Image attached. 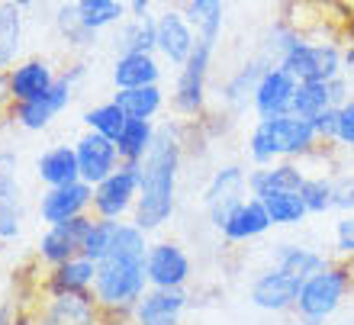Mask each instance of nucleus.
<instances>
[{"label": "nucleus", "instance_id": "nucleus-13", "mask_svg": "<svg viewBox=\"0 0 354 325\" xmlns=\"http://www.w3.org/2000/svg\"><path fill=\"white\" fill-rule=\"evenodd\" d=\"M93 203V187L87 180H75V184L62 187H42V194L36 200V216L42 225L68 223L77 216H87Z\"/></svg>", "mask_w": 354, "mask_h": 325}, {"label": "nucleus", "instance_id": "nucleus-15", "mask_svg": "<svg viewBox=\"0 0 354 325\" xmlns=\"http://www.w3.org/2000/svg\"><path fill=\"white\" fill-rule=\"evenodd\" d=\"M32 325H103V309L93 293L46 297L32 309Z\"/></svg>", "mask_w": 354, "mask_h": 325}, {"label": "nucleus", "instance_id": "nucleus-12", "mask_svg": "<svg viewBox=\"0 0 354 325\" xmlns=\"http://www.w3.org/2000/svg\"><path fill=\"white\" fill-rule=\"evenodd\" d=\"M299 287L303 280L287 274L280 268H264L258 277L252 280L248 287V303L261 313H270V316H280V313H293L297 309V299H299Z\"/></svg>", "mask_w": 354, "mask_h": 325}, {"label": "nucleus", "instance_id": "nucleus-48", "mask_svg": "<svg viewBox=\"0 0 354 325\" xmlns=\"http://www.w3.org/2000/svg\"><path fill=\"white\" fill-rule=\"evenodd\" d=\"M17 316H19V309L13 306L10 299H3V303H0V325H13Z\"/></svg>", "mask_w": 354, "mask_h": 325}, {"label": "nucleus", "instance_id": "nucleus-8", "mask_svg": "<svg viewBox=\"0 0 354 325\" xmlns=\"http://www.w3.org/2000/svg\"><path fill=\"white\" fill-rule=\"evenodd\" d=\"M245 196H252L248 194V171H245L239 161H225V165H219L213 174H209L206 187H203L206 223L219 232L223 223L229 219V213L242 203Z\"/></svg>", "mask_w": 354, "mask_h": 325}, {"label": "nucleus", "instance_id": "nucleus-51", "mask_svg": "<svg viewBox=\"0 0 354 325\" xmlns=\"http://www.w3.org/2000/svg\"><path fill=\"white\" fill-rule=\"evenodd\" d=\"M274 3H277L280 10H290V7H293V3H297V0H274Z\"/></svg>", "mask_w": 354, "mask_h": 325}, {"label": "nucleus", "instance_id": "nucleus-5", "mask_svg": "<svg viewBox=\"0 0 354 325\" xmlns=\"http://www.w3.org/2000/svg\"><path fill=\"white\" fill-rule=\"evenodd\" d=\"M219 42L213 39H196L194 55L177 68L174 87H171V110L180 120H203L209 110V75H213V58Z\"/></svg>", "mask_w": 354, "mask_h": 325}, {"label": "nucleus", "instance_id": "nucleus-41", "mask_svg": "<svg viewBox=\"0 0 354 325\" xmlns=\"http://www.w3.org/2000/svg\"><path fill=\"white\" fill-rule=\"evenodd\" d=\"M23 225H26V200L19 203H0V242L10 245L23 235Z\"/></svg>", "mask_w": 354, "mask_h": 325}, {"label": "nucleus", "instance_id": "nucleus-50", "mask_svg": "<svg viewBox=\"0 0 354 325\" xmlns=\"http://www.w3.org/2000/svg\"><path fill=\"white\" fill-rule=\"evenodd\" d=\"M7 3H13V7H19V10H29V7H36L39 0H7Z\"/></svg>", "mask_w": 354, "mask_h": 325}, {"label": "nucleus", "instance_id": "nucleus-21", "mask_svg": "<svg viewBox=\"0 0 354 325\" xmlns=\"http://www.w3.org/2000/svg\"><path fill=\"white\" fill-rule=\"evenodd\" d=\"M348 97H351V77L348 75L328 77V81H299L297 97H293V113L303 120H313L332 106H342Z\"/></svg>", "mask_w": 354, "mask_h": 325}, {"label": "nucleus", "instance_id": "nucleus-24", "mask_svg": "<svg viewBox=\"0 0 354 325\" xmlns=\"http://www.w3.org/2000/svg\"><path fill=\"white\" fill-rule=\"evenodd\" d=\"M306 167L303 161H274V165H258L248 171V194L258 200H268L274 194H287V190H303L306 184Z\"/></svg>", "mask_w": 354, "mask_h": 325}, {"label": "nucleus", "instance_id": "nucleus-35", "mask_svg": "<svg viewBox=\"0 0 354 325\" xmlns=\"http://www.w3.org/2000/svg\"><path fill=\"white\" fill-rule=\"evenodd\" d=\"M126 120H129V116L120 110V103L113 100V97L81 113L84 129L100 132V136H106V139H120V132H122V126H126Z\"/></svg>", "mask_w": 354, "mask_h": 325}, {"label": "nucleus", "instance_id": "nucleus-3", "mask_svg": "<svg viewBox=\"0 0 354 325\" xmlns=\"http://www.w3.org/2000/svg\"><path fill=\"white\" fill-rule=\"evenodd\" d=\"M322 151L313 122L287 113L274 120H254V126L245 136V158L258 165H274V161H306Z\"/></svg>", "mask_w": 354, "mask_h": 325}, {"label": "nucleus", "instance_id": "nucleus-38", "mask_svg": "<svg viewBox=\"0 0 354 325\" xmlns=\"http://www.w3.org/2000/svg\"><path fill=\"white\" fill-rule=\"evenodd\" d=\"M299 196H303L309 216H326L335 210V206H332V177L328 174H309L303 190H299Z\"/></svg>", "mask_w": 354, "mask_h": 325}, {"label": "nucleus", "instance_id": "nucleus-32", "mask_svg": "<svg viewBox=\"0 0 354 325\" xmlns=\"http://www.w3.org/2000/svg\"><path fill=\"white\" fill-rule=\"evenodd\" d=\"M75 7L93 32H106L129 17V0H75Z\"/></svg>", "mask_w": 354, "mask_h": 325}, {"label": "nucleus", "instance_id": "nucleus-31", "mask_svg": "<svg viewBox=\"0 0 354 325\" xmlns=\"http://www.w3.org/2000/svg\"><path fill=\"white\" fill-rule=\"evenodd\" d=\"M177 3L187 13V19L194 23L196 39H213V42L223 39L229 0H177Z\"/></svg>", "mask_w": 354, "mask_h": 325}, {"label": "nucleus", "instance_id": "nucleus-34", "mask_svg": "<svg viewBox=\"0 0 354 325\" xmlns=\"http://www.w3.org/2000/svg\"><path fill=\"white\" fill-rule=\"evenodd\" d=\"M155 136H158V122L155 120H126L120 139H116L120 158L122 161H142L149 155L151 145H155Z\"/></svg>", "mask_w": 354, "mask_h": 325}, {"label": "nucleus", "instance_id": "nucleus-44", "mask_svg": "<svg viewBox=\"0 0 354 325\" xmlns=\"http://www.w3.org/2000/svg\"><path fill=\"white\" fill-rule=\"evenodd\" d=\"M335 145L338 149H345V151H354V93L338 106V139H335Z\"/></svg>", "mask_w": 354, "mask_h": 325}, {"label": "nucleus", "instance_id": "nucleus-43", "mask_svg": "<svg viewBox=\"0 0 354 325\" xmlns=\"http://www.w3.org/2000/svg\"><path fill=\"white\" fill-rule=\"evenodd\" d=\"M332 206L335 213H354V174L332 177Z\"/></svg>", "mask_w": 354, "mask_h": 325}, {"label": "nucleus", "instance_id": "nucleus-2", "mask_svg": "<svg viewBox=\"0 0 354 325\" xmlns=\"http://www.w3.org/2000/svg\"><path fill=\"white\" fill-rule=\"evenodd\" d=\"M184 122H161L155 145L142 158V184L139 203L132 219L145 232H158L177 213V190H180V171H184Z\"/></svg>", "mask_w": 354, "mask_h": 325}, {"label": "nucleus", "instance_id": "nucleus-18", "mask_svg": "<svg viewBox=\"0 0 354 325\" xmlns=\"http://www.w3.org/2000/svg\"><path fill=\"white\" fill-rule=\"evenodd\" d=\"M187 306H190L187 287L180 290L149 287L136 303V309H132V325H184Z\"/></svg>", "mask_w": 354, "mask_h": 325}, {"label": "nucleus", "instance_id": "nucleus-11", "mask_svg": "<svg viewBox=\"0 0 354 325\" xmlns=\"http://www.w3.org/2000/svg\"><path fill=\"white\" fill-rule=\"evenodd\" d=\"M91 223H93V213L68 219V223L46 225L36 242V261L42 268H55V264H62L68 258H77L84 251V239Z\"/></svg>", "mask_w": 354, "mask_h": 325}, {"label": "nucleus", "instance_id": "nucleus-23", "mask_svg": "<svg viewBox=\"0 0 354 325\" xmlns=\"http://www.w3.org/2000/svg\"><path fill=\"white\" fill-rule=\"evenodd\" d=\"M93 274H97V264L87 254H77V258H68L55 268H46V274L39 280V290H42V297L93 293Z\"/></svg>", "mask_w": 354, "mask_h": 325}, {"label": "nucleus", "instance_id": "nucleus-37", "mask_svg": "<svg viewBox=\"0 0 354 325\" xmlns=\"http://www.w3.org/2000/svg\"><path fill=\"white\" fill-rule=\"evenodd\" d=\"M299 39H303V32L297 29V23L283 17V19H277V23H270V26H268V32H264L261 48H258V52H261L268 62H274V65H277L280 55H283L287 48L297 46Z\"/></svg>", "mask_w": 354, "mask_h": 325}, {"label": "nucleus", "instance_id": "nucleus-7", "mask_svg": "<svg viewBox=\"0 0 354 325\" xmlns=\"http://www.w3.org/2000/svg\"><path fill=\"white\" fill-rule=\"evenodd\" d=\"M280 68H287L297 81H328V77L345 75L342 65V46L338 42H319V39H299L293 48H287L277 62Z\"/></svg>", "mask_w": 354, "mask_h": 325}, {"label": "nucleus", "instance_id": "nucleus-30", "mask_svg": "<svg viewBox=\"0 0 354 325\" xmlns=\"http://www.w3.org/2000/svg\"><path fill=\"white\" fill-rule=\"evenodd\" d=\"M26 46V23H23V10L0 0V71L13 68L23 58Z\"/></svg>", "mask_w": 354, "mask_h": 325}, {"label": "nucleus", "instance_id": "nucleus-16", "mask_svg": "<svg viewBox=\"0 0 354 325\" xmlns=\"http://www.w3.org/2000/svg\"><path fill=\"white\" fill-rule=\"evenodd\" d=\"M194 277V261L180 242L158 239L149 245V287L180 290Z\"/></svg>", "mask_w": 354, "mask_h": 325}, {"label": "nucleus", "instance_id": "nucleus-27", "mask_svg": "<svg viewBox=\"0 0 354 325\" xmlns=\"http://www.w3.org/2000/svg\"><path fill=\"white\" fill-rule=\"evenodd\" d=\"M113 52H155V13H129L120 26H113Z\"/></svg>", "mask_w": 354, "mask_h": 325}, {"label": "nucleus", "instance_id": "nucleus-39", "mask_svg": "<svg viewBox=\"0 0 354 325\" xmlns=\"http://www.w3.org/2000/svg\"><path fill=\"white\" fill-rule=\"evenodd\" d=\"M116 229H120V219H100V216H93L91 229H87V239H84V251H81V254H87V258L97 264V261L113 248Z\"/></svg>", "mask_w": 354, "mask_h": 325}, {"label": "nucleus", "instance_id": "nucleus-36", "mask_svg": "<svg viewBox=\"0 0 354 325\" xmlns=\"http://www.w3.org/2000/svg\"><path fill=\"white\" fill-rule=\"evenodd\" d=\"M264 206H268V216L270 223L280 225V229H293V225L306 223V203H303V196L297 194V190H287V194H274L268 196V200H261Z\"/></svg>", "mask_w": 354, "mask_h": 325}, {"label": "nucleus", "instance_id": "nucleus-46", "mask_svg": "<svg viewBox=\"0 0 354 325\" xmlns=\"http://www.w3.org/2000/svg\"><path fill=\"white\" fill-rule=\"evenodd\" d=\"M10 103H13V97L7 87V71H0V126L10 122Z\"/></svg>", "mask_w": 354, "mask_h": 325}, {"label": "nucleus", "instance_id": "nucleus-9", "mask_svg": "<svg viewBox=\"0 0 354 325\" xmlns=\"http://www.w3.org/2000/svg\"><path fill=\"white\" fill-rule=\"evenodd\" d=\"M196 48V29L180 10V3H168L155 13V52L168 68H184V62Z\"/></svg>", "mask_w": 354, "mask_h": 325}, {"label": "nucleus", "instance_id": "nucleus-26", "mask_svg": "<svg viewBox=\"0 0 354 325\" xmlns=\"http://www.w3.org/2000/svg\"><path fill=\"white\" fill-rule=\"evenodd\" d=\"M36 180L42 187H62L81 180L75 145H52L36 158Z\"/></svg>", "mask_w": 354, "mask_h": 325}, {"label": "nucleus", "instance_id": "nucleus-6", "mask_svg": "<svg viewBox=\"0 0 354 325\" xmlns=\"http://www.w3.org/2000/svg\"><path fill=\"white\" fill-rule=\"evenodd\" d=\"M142 184V161H122L110 177H103L93 187L91 213L100 219H132L136 203H139Z\"/></svg>", "mask_w": 354, "mask_h": 325}, {"label": "nucleus", "instance_id": "nucleus-47", "mask_svg": "<svg viewBox=\"0 0 354 325\" xmlns=\"http://www.w3.org/2000/svg\"><path fill=\"white\" fill-rule=\"evenodd\" d=\"M177 0H129V13H151L155 7H168Z\"/></svg>", "mask_w": 354, "mask_h": 325}, {"label": "nucleus", "instance_id": "nucleus-25", "mask_svg": "<svg viewBox=\"0 0 354 325\" xmlns=\"http://www.w3.org/2000/svg\"><path fill=\"white\" fill-rule=\"evenodd\" d=\"M161 77H165V62L158 58V52H129V55L113 58L110 81L116 91L145 87V84H161Z\"/></svg>", "mask_w": 354, "mask_h": 325}, {"label": "nucleus", "instance_id": "nucleus-40", "mask_svg": "<svg viewBox=\"0 0 354 325\" xmlns=\"http://www.w3.org/2000/svg\"><path fill=\"white\" fill-rule=\"evenodd\" d=\"M23 184H19V158L17 151L0 149V203H19Z\"/></svg>", "mask_w": 354, "mask_h": 325}, {"label": "nucleus", "instance_id": "nucleus-49", "mask_svg": "<svg viewBox=\"0 0 354 325\" xmlns=\"http://www.w3.org/2000/svg\"><path fill=\"white\" fill-rule=\"evenodd\" d=\"M342 65H345V75L354 81V39L348 42L345 48H342Z\"/></svg>", "mask_w": 354, "mask_h": 325}, {"label": "nucleus", "instance_id": "nucleus-28", "mask_svg": "<svg viewBox=\"0 0 354 325\" xmlns=\"http://www.w3.org/2000/svg\"><path fill=\"white\" fill-rule=\"evenodd\" d=\"M328 261L332 258H326V251L313 248V245H299V242H280L270 251V264L280 270H287V274H293V277H299V280H306L309 274L322 270Z\"/></svg>", "mask_w": 354, "mask_h": 325}, {"label": "nucleus", "instance_id": "nucleus-17", "mask_svg": "<svg viewBox=\"0 0 354 325\" xmlns=\"http://www.w3.org/2000/svg\"><path fill=\"white\" fill-rule=\"evenodd\" d=\"M75 155H77V167H81V180H87L91 187H97L103 177H110L122 165L116 139H106V136L91 129H84L75 139Z\"/></svg>", "mask_w": 354, "mask_h": 325}, {"label": "nucleus", "instance_id": "nucleus-20", "mask_svg": "<svg viewBox=\"0 0 354 325\" xmlns=\"http://www.w3.org/2000/svg\"><path fill=\"white\" fill-rule=\"evenodd\" d=\"M268 65H274V62H268L261 52H254V55L245 58L235 71H229V75L223 77V84H219V106H223L225 113H232V116L248 110V106H252L254 84H258V77L264 75Z\"/></svg>", "mask_w": 354, "mask_h": 325}, {"label": "nucleus", "instance_id": "nucleus-14", "mask_svg": "<svg viewBox=\"0 0 354 325\" xmlns=\"http://www.w3.org/2000/svg\"><path fill=\"white\" fill-rule=\"evenodd\" d=\"M299 81L290 75L287 68L268 65L264 75L258 77L252 93V113L258 120H274V116H287L293 113V97H297Z\"/></svg>", "mask_w": 354, "mask_h": 325}, {"label": "nucleus", "instance_id": "nucleus-10", "mask_svg": "<svg viewBox=\"0 0 354 325\" xmlns=\"http://www.w3.org/2000/svg\"><path fill=\"white\" fill-rule=\"evenodd\" d=\"M75 91L77 84L62 71L55 81V87L46 93V97H36V100H19V103H10V122L19 126L23 132H46L52 122L62 116V113L71 106L75 100Z\"/></svg>", "mask_w": 354, "mask_h": 325}, {"label": "nucleus", "instance_id": "nucleus-33", "mask_svg": "<svg viewBox=\"0 0 354 325\" xmlns=\"http://www.w3.org/2000/svg\"><path fill=\"white\" fill-rule=\"evenodd\" d=\"M52 23H55V32L65 39L71 48H91L93 42H97V36H100V32H93V29L84 26L75 0H58L55 13H52Z\"/></svg>", "mask_w": 354, "mask_h": 325}, {"label": "nucleus", "instance_id": "nucleus-45", "mask_svg": "<svg viewBox=\"0 0 354 325\" xmlns=\"http://www.w3.org/2000/svg\"><path fill=\"white\" fill-rule=\"evenodd\" d=\"M309 122H313V129H316L322 149H326V145H335V139H338V106L319 113V116H313Z\"/></svg>", "mask_w": 354, "mask_h": 325}, {"label": "nucleus", "instance_id": "nucleus-52", "mask_svg": "<svg viewBox=\"0 0 354 325\" xmlns=\"http://www.w3.org/2000/svg\"><path fill=\"white\" fill-rule=\"evenodd\" d=\"M351 325H354V322H351Z\"/></svg>", "mask_w": 354, "mask_h": 325}, {"label": "nucleus", "instance_id": "nucleus-29", "mask_svg": "<svg viewBox=\"0 0 354 325\" xmlns=\"http://www.w3.org/2000/svg\"><path fill=\"white\" fill-rule=\"evenodd\" d=\"M113 100L120 103V110L129 120H158L165 106H168V93L161 84H145V87H126L116 91Z\"/></svg>", "mask_w": 354, "mask_h": 325}, {"label": "nucleus", "instance_id": "nucleus-22", "mask_svg": "<svg viewBox=\"0 0 354 325\" xmlns=\"http://www.w3.org/2000/svg\"><path fill=\"white\" fill-rule=\"evenodd\" d=\"M270 229H274V223H270V216H268V206L258 196H245L242 203L229 213L219 235H223L225 245H252L258 239H264Z\"/></svg>", "mask_w": 354, "mask_h": 325}, {"label": "nucleus", "instance_id": "nucleus-19", "mask_svg": "<svg viewBox=\"0 0 354 325\" xmlns=\"http://www.w3.org/2000/svg\"><path fill=\"white\" fill-rule=\"evenodd\" d=\"M55 81H58L55 65L42 55H23L13 68H7V87L13 103L46 97L55 87Z\"/></svg>", "mask_w": 354, "mask_h": 325}, {"label": "nucleus", "instance_id": "nucleus-4", "mask_svg": "<svg viewBox=\"0 0 354 325\" xmlns=\"http://www.w3.org/2000/svg\"><path fill=\"white\" fill-rule=\"evenodd\" d=\"M354 293V261H328L322 270L309 274L299 287L297 316L299 325H328Z\"/></svg>", "mask_w": 354, "mask_h": 325}, {"label": "nucleus", "instance_id": "nucleus-1", "mask_svg": "<svg viewBox=\"0 0 354 325\" xmlns=\"http://www.w3.org/2000/svg\"><path fill=\"white\" fill-rule=\"evenodd\" d=\"M136 219H120L113 248L97 261L93 299L103 309V325H132V309L149 290V239Z\"/></svg>", "mask_w": 354, "mask_h": 325}, {"label": "nucleus", "instance_id": "nucleus-42", "mask_svg": "<svg viewBox=\"0 0 354 325\" xmlns=\"http://www.w3.org/2000/svg\"><path fill=\"white\" fill-rule=\"evenodd\" d=\"M332 248L338 258L354 261V213H338L332 229Z\"/></svg>", "mask_w": 354, "mask_h": 325}]
</instances>
